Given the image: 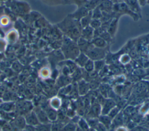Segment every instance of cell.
Instances as JSON below:
<instances>
[{
    "label": "cell",
    "mask_w": 149,
    "mask_h": 131,
    "mask_svg": "<svg viewBox=\"0 0 149 131\" xmlns=\"http://www.w3.org/2000/svg\"><path fill=\"white\" fill-rule=\"evenodd\" d=\"M125 2L133 12L141 17V8L137 0H125Z\"/></svg>",
    "instance_id": "obj_5"
},
{
    "label": "cell",
    "mask_w": 149,
    "mask_h": 131,
    "mask_svg": "<svg viewBox=\"0 0 149 131\" xmlns=\"http://www.w3.org/2000/svg\"><path fill=\"white\" fill-rule=\"evenodd\" d=\"M79 126H80V128L82 130H83L84 131H86V130H88V125H87V123L83 119H81L79 122Z\"/></svg>",
    "instance_id": "obj_22"
},
{
    "label": "cell",
    "mask_w": 149,
    "mask_h": 131,
    "mask_svg": "<svg viewBox=\"0 0 149 131\" xmlns=\"http://www.w3.org/2000/svg\"><path fill=\"white\" fill-rule=\"evenodd\" d=\"M89 131H97V130H94V129H90V130H89Z\"/></svg>",
    "instance_id": "obj_31"
},
{
    "label": "cell",
    "mask_w": 149,
    "mask_h": 131,
    "mask_svg": "<svg viewBox=\"0 0 149 131\" xmlns=\"http://www.w3.org/2000/svg\"><path fill=\"white\" fill-rule=\"evenodd\" d=\"M88 60L89 58L84 53H80L79 56L74 59L76 64L80 67H84Z\"/></svg>",
    "instance_id": "obj_11"
},
{
    "label": "cell",
    "mask_w": 149,
    "mask_h": 131,
    "mask_svg": "<svg viewBox=\"0 0 149 131\" xmlns=\"http://www.w3.org/2000/svg\"><path fill=\"white\" fill-rule=\"evenodd\" d=\"M86 1L87 0H69V4H74L77 6V7L84 5V4L86 3Z\"/></svg>",
    "instance_id": "obj_19"
},
{
    "label": "cell",
    "mask_w": 149,
    "mask_h": 131,
    "mask_svg": "<svg viewBox=\"0 0 149 131\" xmlns=\"http://www.w3.org/2000/svg\"><path fill=\"white\" fill-rule=\"evenodd\" d=\"M37 131H50V127L48 126H41L37 129Z\"/></svg>",
    "instance_id": "obj_26"
},
{
    "label": "cell",
    "mask_w": 149,
    "mask_h": 131,
    "mask_svg": "<svg viewBox=\"0 0 149 131\" xmlns=\"http://www.w3.org/2000/svg\"><path fill=\"white\" fill-rule=\"evenodd\" d=\"M89 12L90 11L87 8H86L84 5H83L78 7L77 9L73 13L70 14V15L74 19L80 21V20L82 18L86 16Z\"/></svg>",
    "instance_id": "obj_4"
},
{
    "label": "cell",
    "mask_w": 149,
    "mask_h": 131,
    "mask_svg": "<svg viewBox=\"0 0 149 131\" xmlns=\"http://www.w3.org/2000/svg\"><path fill=\"white\" fill-rule=\"evenodd\" d=\"M79 84H80V85H79V89L83 88L82 90H81V92L83 93V92H87V89H88V88L87 84L85 83V82L83 81H81Z\"/></svg>",
    "instance_id": "obj_21"
},
{
    "label": "cell",
    "mask_w": 149,
    "mask_h": 131,
    "mask_svg": "<svg viewBox=\"0 0 149 131\" xmlns=\"http://www.w3.org/2000/svg\"><path fill=\"white\" fill-rule=\"evenodd\" d=\"M102 18V11L97 6L92 11V19H101Z\"/></svg>",
    "instance_id": "obj_16"
},
{
    "label": "cell",
    "mask_w": 149,
    "mask_h": 131,
    "mask_svg": "<svg viewBox=\"0 0 149 131\" xmlns=\"http://www.w3.org/2000/svg\"><path fill=\"white\" fill-rule=\"evenodd\" d=\"M19 38V34L16 30L11 29L8 30L6 35V40L9 43H15Z\"/></svg>",
    "instance_id": "obj_9"
},
{
    "label": "cell",
    "mask_w": 149,
    "mask_h": 131,
    "mask_svg": "<svg viewBox=\"0 0 149 131\" xmlns=\"http://www.w3.org/2000/svg\"><path fill=\"white\" fill-rule=\"evenodd\" d=\"M76 131H84L83 130H82L81 129H80V128H79V129H77V130Z\"/></svg>",
    "instance_id": "obj_30"
},
{
    "label": "cell",
    "mask_w": 149,
    "mask_h": 131,
    "mask_svg": "<svg viewBox=\"0 0 149 131\" xmlns=\"http://www.w3.org/2000/svg\"><path fill=\"white\" fill-rule=\"evenodd\" d=\"M26 131H37V130H36L32 126H29L26 127Z\"/></svg>",
    "instance_id": "obj_28"
},
{
    "label": "cell",
    "mask_w": 149,
    "mask_h": 131,
    "mask_svg": "<svg viewBox=\"0 0 149 131\" xmlns=\"http://www.w3.org/2000/svg\"><path fill=\"white\" fill-rule=\"evenodd\" d=\"M84 67L87 71L88 72L92 71L94 68V63L93 62V60H88Z\"/></svg>",
    "instance_id": "obj_18"
},
{
    "label": "cell",
    "mask_w": 149,
    "mask_h": 131,
    "mask_svg": "<svg viewBox=\"0 0 149 131\" xmlns=\"http://www.w3.org/2000/svg\"><path fill=\"white\" fill-rule=\"evenodd\" d=\"M60 27L66 36L74 42H77L81 36L82 27L80 22L73 18L70 14L61 23Z\"/></svg>",
    "instance_id": "obj_1"
},
{
    "label": "cell",
    "mask_w": 149,
    "mask_h": 131,
    "mask_svg": "<svg viewBox=\"0 0 149 131\" xmlns=\"http://www.w3.org/2000/svg\"><path fill=\"white\" fill-rule=\"evenodd\" d=\"M140 6H144L148 2V0H137Z\"/></svg>",
    "instance_id": "obj_27"
},
{
    "label": "cell",
    "mask_w": 149,
    "mask_h": 131,
    "mask_svg": "<svg viewBox=\"0 0 149 131\" xmlns=\"http://www.w3.org/2000/svg\"><path fill=\"white\" fill-rule=\"evenodd\" d=\"M101 0H87L86 3L84 4V6L91 11L98 6Z\"/></svg>",
    "instance_id": "obj_13"
},
{
    "label": "cell",
    "mask_w": 149,
    "mask_h": 131,
    "mask_svg": "<svg viewBox=\"0 0 149 131\" xmlns=\"http://www.w3.org/2000/svg\"><path fill=\"white\" fill-rule=\"evenodd\" d=\"M11 25V21L9 16L2 15L0 16V27L2 29L9 27Z\"/></svg>",
    "instance_id": "obj_14"
},
{
    "label": "cell",
    "mask_w": 149,
    "mask_h": 131,
    "mask_svg": "<svg viewBox=\"0 0 149 131\" xmlns=\"http://www.w3.org/2000/svg\"><path fill=\"white\" fill-rule=\"evenodd\" d=\"M6 40L0 37V52L4 50L6 46Z\"/></svg>",
    "instance_id": "obj_23"
},
{
    "label": "cell",
    "mask_w": 149,
    "mask_h": 131,
    "mask_svg": "<svg viewBox=\"0 0 149 131\" xmlns=\"http://www.w3.org/2000/svg\"><path fill=\"white\" fill-rule=\"evenodd\" d=\"M44 2L53 5H57L60 4H69V0H42Z\"/></svg>",
    "instance_id": "obj_15"
},
{
    "label": "cell",
    "mask_w": 149,
    "mask_h": 131,
    "mask_svg": "<svg viewBox=\"0 0 149 131\" xmlns=\"http://www.w3.org/2000/svg\"><path fill=\"white\" fill-rule=\"evenodd\" d=\"M91 19H92V11H90V12L86 16L82 18L80 20L79 22H80V23L81 25L82 29L86 26H89Z\"/></svg>",
    "instance_id": "obj_12"
},
{
    "label": "cell",
    "mask_w": 149,
    "mask_h": 131,
    "mask_svg": "<svg viewBox=\"0 0 149 131\" xmlns=\"http://www.w3.org/2000/svg\"><path fill=\"white\" fill-rule=\"evenodd\" d=\"M116 131H127V129H126V128H125V127H119V128L116 130Z\"/></svg>",
    "instance_id": "obj_29"
},
{
    "label": "cell",
    "mask_w": 149,
    "mask_h": 131,
    "mask_svg": "<svg viewBox=\"0 0 149 131\" xmlns=\"http://www.w3.org/2000/svg\"><path fill=\"white\" fill-rule=\"evenodd\" d=\"M76 127L74 126V125L69 124L65 127L64 130L65 131H74L76 130Z\"/></svg>",
    "instance_id": "obj_24"
},
{
    "label": "cell",
    "mask_w": 149,
    "mask_h": 131,
    "mask_svg": "<svg viewBox=\"0 0 149 131\" xmlns=\"http://www.w3.org/2000/svg\"><path fill=\"white\" fill-rule=\"evenodd\" d=\"M91 42L94 47L101 48V49L105 48L107 44V42L100 36L94 37L93 40L91 41Z\"/></svg>",
    "instance_id": "obj_10"
},
{
    "label": "cell",
    "mask_w": 149,
    "mask_h": 131,
    "mask_svg": "<svg viewBox=\"0 0 149 131\" xmlns=\"http://www.w3.org/2000/svg\"><path fill=\"white\" fill-rule=\"evenodd\" d=\"M118 20H119V18H113L111 20V21L109 22V23L108 26L107 31L111 36L112 37H113L115 36L116 32L117 30Z\"/></svg>",
    "instance_id": "obj_8"
},
{
    "label": "cell",
    "mask_w": 149,
    "mask_h": 131,
    "mask_svg": "<svg viewBox=\"0 0 149 131\" xmlns=\"http://www.w3.org/2000/svg\"><path fill=\"white\" fill-rule=\"evenodd\" d=\"M94 30L90 26H86L82 29L81 32V36L84 39L91 42L94 38Z\"/></svg>",
    "instance_id": "obj_7"
},
{
    "label": "cell",
    "mask_w": 149,
    "mask_h": 131,
    "mask_svg": "<svg viewBox=\"0 0 149 131\" xmlns=\"http://www.w3.org/2000/svg\"><path fill=\"white\" fill-rule=\"evenodd\" d=\"M49 74V69L45 68H43L42 70H41V75L42 77H48Z\"/></svg>",
    "instance_id": "obj_25"
},
{
    "label": "cell",
    "mask_w": 149,
    "mask_h": 131,
    "mask_svg": "<svg viewBox=\"0 0 149 131\" xmlns=\"http://www.w3.org/2000/svg\"><path fill=\"white\" fill-rule=\"evenodd\" d=\"M87 56L91 60H102L105 56V52L104 49L94 47L93 45L85 53Z\"/></svg>",
    "instance_id": "obj_3"
},
{
    "label": "cell",
    "mask_w": 149,
    "mask_h": 131,
    "mask_svg": "<svg viewBox=\"0 0 149 131\" xmlns=\"http://www.w3.org/2000/svg\"><path fill=\"white\" fill-rule=\"evenodd\" d=\"M113 3L111 0H101L98 8L103 12L112 13Z\"/></svg>",
    "instance_id": "obj_6"
},
{
    "label": "cell",
    "mask_w": 149,
    "mask_h": 131,
    "mask_svg": "<svg viewBox=\"0 0 149 131\" xmlns=\"http://www.w3.org/2000/svg\"><path fill=\"white\" fill-rule=\"evenodd\" d=\"M112 13L114 18H119L123 15H127L132 17L134 20H137L140 18L137 14L133 12L125 2L114 3L112 8Z\"/></svg>",
    "instance_id": "obj_2"
},
{
    "label": "cell",
    "mask_w": 149,
    "mask_h": 131,
    "mask_svg": "<svg viewBox=\"0 0 149 131\" xmlns=\"http://www.w3.org/2000/svg\"><path fill=\"white\" fill-rule=\"evenodd\" d=\"M101 25H102V22L101 21L100 19H92L89 26H90L93 29H96L101 27Z\"/></svg>",
    "instance_id": "obj_17"
},
{
    "label": "cell",
    "mask_w": 149,
    "mask_h": 131,
    "mask_svg": "<svg viewBox=\"0 0 149 131\" xmlns=\"http://www.w3.org/2000/svg\"><path fill=\"white\" fill-rule=\"evenodd\" d=\"M94 68L96 70H99L102 68V67L104 66V61L103 60H97L94 63Z\"/></svg>",
    "instance_id": "obj_20"
}]
</instances>
